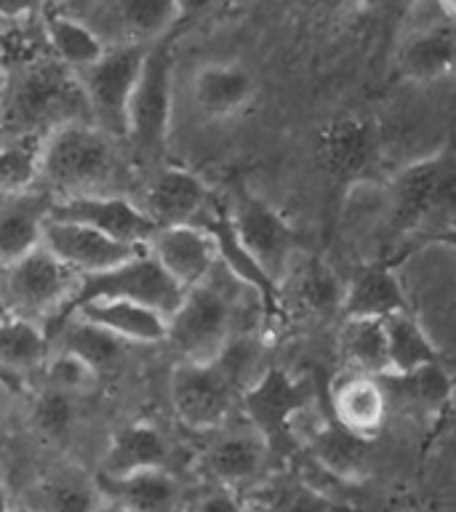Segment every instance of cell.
<instances>
[{
  "mask_svg": "<svg viewBox=\"0 0 456 512\" xmlns=\"http://www.w3.org/2000/svg\"><path fill=\"white\" fill-rule=\"evenodd\" d=\"M120 176L118 142L91 123H64L43 136L38 184L54 200L115 195Z\"/></svg>",
  "mask_w": 456,
  "mask_h": 512,
  "instance_id": "cell-1",
  "label": "cell"
},
{
  "mask_svg": "<svg viewBox=\"0 0 456 512\" xmlns=\"http://www.w3.org/2000/svg\"><path fill=\"white\" fill-rule=\"evenodd\" d=\"M8 120L27 131L30 139L38 131L46 136L64 123H91L78 75L54 56L22 67L8 83Z\"/></svg>",
  "mask_w": 456,
  "mask_h": 512,
  "instance_id": "cell-2",
  "label": "cell"
},
{
  "mask_svg": "<svg viewBox=\"0 0 456 512\" xmlns=\"http://www.w3.org/2000/svg\"><path fill=\"white\" fill-rule=\"evenodd\" d=\"M232 328L235 302L230 283L222 286L211 272L203 283L184 291L179 307L166 318V342L182 363H214L232 342Z\"/></svg>",
  "mask_w": 456,
  "mask_h": 512,
  "instance_id": "cell-3",
  "label": "cell"
},
{
  "mask_svg": "<svg viewBox=\"0 0 456 512\" xmlns=\"http://www.w3.org/2000/svg\"><path fill=\"white\" fill-rule=\"evenodd\" d=\"M182 294V288L160 270L158 262L147 251H142V254H136L134 259L118 264L112 270L78 278V288L70 296V302L64 304L59 315L48 320V326H43V331L48 336L62 320L70 318L72 312L94 302L142 304V307H150V310L160 312L163 318H168L182 302Z\"/></svg>",
  "mask_w": 456,
  "mask_h": 512,
  "instance_id": "cell-4",
  "label": "cell"
},
{
  "mask_svg": "<svg viewBox=\"0 0 456 512\" xmlns=\"http://www.w3.org/2000/svg\"><path fill=\"white\" fill-rule=\"evenodd\" d=\"M227 219L238 238L240 248L251 256V262L270 278L272 286H283L288 267L299 251V235L275 208L246 184H238L232 192Z\"/></svg>",
  "mask_w": 456,
  "mask_h": 512,
  "instance_id": "cell-5",
  "label": "cell"
},
{
  "mask_svg": "<svg viewBox=\"0 0 456 512\" xmlns=\"http://www.w3.org/2000/svg\"><path fill=\"white\" fill-rule=\"evenodd\" d=\"M150 46H107L99 62L86 67L78 75L83 88L91 126L120 142L126 139L128 102L134 94L136 80L142 75L144 56Z\"/></svg>",
  "mask_w": 456,
  "mask_h": 512,
  "instance_id": "cell-6",
  "label": "cell"
},
{
  "mask_svg": "<svg viewBox=\"0 0 456 512\" xmlns=\"http://www.w3.org/2000/svg\"><path fill=\"white\" fill-rule=\"evenodd\" d=\"M78 288V275L64 267L59 259L38 246L14 264L3 267L0 275V296L14 318L38 323L59 315L64 304Z\"/></svg>",
  "mask_w": 456,
  "mask_h": 512,
  "instance_id": "cell-7",
  "label": "cell"
},
{
  "mask_svg": "<svg viewBox=\"0 0 456 512\" xmlns=\"http://www.w3.org/2000/svg\"><path fill=\"white\" fill-rule=\"evenodd\" d=\"M174 62L166 46H150L144 56L142 75L136 80L128 102L126 139L147 160L160 158L166 150L174 110Z\"/></svg>",
  "mask_w": 456,
  "mask_h": 512,
  "instance_id": "cell-8",
  "label": "cell"
},
{
  "mask_svg": "<svg viewBox=\"0 0 456 512\" xmlns=\"http://www.w3.org/2000/svg\"><path fill=\"white\" fill-rule=\"evenodd\" d=\"M451 192H454V160L448 147L400 168L398 176L392 179L390 198H387L390 232L408 235L411 230H419L427 219H432V214L451 206Z\"/></svg>",
  "mask_w": 456,
  "mask_h": 512,
  "instance_id": "cell-9",
  "label": "cell"
},
{
  "mask_svg": "<svg viewBox=\"0 0 456 512\" xmlns=\"http://www.w3.org/2000/svg\"><path fill=\"white\" fill-rule=\"evenodd\" d=\"M315 387L310 382H296L280 368H267L246 392L243 406L270 454H283L294 443V422L310 406Z\"/></svg>",
  "mask_w": 456,
  "mask_h": 512,
  "instance_id": "cell-10",
  "label": "cell"
},
{
  "mask_svg": "<svg viewBox=\"0 0 456 512\" xmlns=\"http://www.w3.org/2000/svg\"><path fill=\"white\" fill-rule=\"evenodd\" d=\"M238 384L219 363H179L171 374V406L190 430H216L230 416Z\"/></svg>",
  "mask_w": 456,
  "mask_h": 512,
  "instance_id": "cell-11",
  "label": "cell"
},
{
  "mask_svg": "<svg viewBox=\"0 0 456 512\" xmlns=\"http://www.w3.org/2000/svg\"><path fill=\"white\" fill-rule=\"evenodd\" d=\"M48 219L72 222L99 232L123 246L147 248L158 227L142 214V208L126 195H86V198L54 200Z\"/></svg>",
  "mask_w": 456,
  "mask_h": 512,
  "instance_id": "cell-12",
  "label": "cell"
},
{
  "mask_svg": "<svg viewBox=\"0 0 456 512\" xmlns=\"http://www.w3.org/2000/svg\"><path fill=\"white\" fill-rule=\"evenodd\" d=\"M40 246L46 248L54 259H59L64 267H70L78 278L112 270V267H118V264L134 259L136 254L147 251V248L123 246V243L104 238L99 232L88 230V227L59 222V219H46L43 235H40Z\"/></svg>",
  "mask_w": 456,
  "mask_h": 512,
  "instance_id": "cell-13",
  "label": "cell"
},
{
  "mask_svg": "<svg viewBox=\"0 0 456 512\" xmlns=\"http://www.w3.org/2000/svg\"><path fill=\"white\" fill-rule=\"evenodd\" d=\"M379 152V136L374 123L358 115H344L331 120L318 134V160L336 184L360 182L374 166Z\"/></svg>",
  "mask_w": 456,
  "mask_h": 512,
  "instance_id": "cell-14",
  "label": "cell"
},
{
  "mask_svg": "<svg viewBox=\"0 0 456 512\" xmlns=\"http://www.w3.org/2000/svg\"><path fill=\"white\" fill-rule=\"evenodd\" d=\"M147 254L182 291L203 283L219 264L214 240L198 224L160 227L147 243Z\"/></svg>",
  "mask_w": 456,
  "mask_h": 512,
  "instance_id": "cell-15",
  "label": "cell"
},
{
  "mask_svg": "<svg viewBox=\"0 0 456 512\" xmlns=\"http://www.w3.org/2000/svg\"><path fill=\"white\" fill-rule=\"evenodd\" d=\"M208 200H211L208 187L192 171L163 168L144 190L142 203H136V206L142 208V214L160 230V227L198 224Z\"/></svg>",
  "mask_w": 456,
  "mask_h": 512,
  "instance_id": "cell-16",
  "label": "cell"
},
{
  "mask_svg": "<svg viewBox=\"0 0 456 512\" xmlns=\"http://www.w3.org/2000/svg\"><path fill=\"white\" fill-rule=\"evenodd\" d=\"M328 406H331V419L342 430L355 438L371 440V435H376L384 422L387 395L379 379L344 371L328 387Z\"/></svg>",
  "mask_w": 456,
  "mask_h": 512,
  "instance_id": "cell-17",
  "label": "cell"
},
{
  "mask_svg": "<svg viewBox=\"0 0 456 512\" xmlns=\"http://www.w3.org/2000/svg\"><path fill=\"white\" fill-rule=\"evenodd\" d=\"M254 96L256 78L243 64H206L192 78V102L206 118H235L246 107H251Z\"/></svg>",
  "mask_w": 456,
  "mask_h": 512,
  "instance_id": "cell-18",
  "label": "cell"
},
{
  "mask_svg": "<svg viewBox=\"0 0 456 512\" xmlns=\"http://www.w3.org/2000/svg\"><path fill=\"white\" fill-rule=\"evenodd\" d=\"M54 208V195L43 187H32L19 195H8L0 206V267L14 264L40 246L43 224Z\"/></svg>",
  "mask_w": 456,
  "mask_h": 512,
  "instance_id": "cell-19",
  "label": "cell"
},
{
  "mask_svg": "<svg viewBox=\"0 0 456 512\" xmlns=\"http://www.w3.org/2000/svg\"><path fill=\"white\" fill-rule=\"evenodd\" d=\"M406 310H411L406 291L387 264H363L344 280V318L384 320Z\"/></svg>",
  "mask_w": 456,
  "mask_h": 512,
  "instance_id": "cell-20",
  "label": "cell"
},
{
  "mask_svg": "<svg viewBox=\"0 0 456 512\" xmlns=\"http://www.w3.org/2000/svg\"><path fill=\"white\" fill-rule=\"evenodd\" d=\"M403 78L414 83H435L454 70V24L451 19H432L416 27L398 51Z\"/></svg>",
  "mask_w": 456,
  "mask_h": 512,
  "instance_id": "cell-21",
  "label": "cell"
},
{
  "mask_svg": "<svg viewBox=\"0 0 456 512\" xmlns=\"http://www.w3.org/2000/svg\"><path fill=\"white\" fill-rule=\"evenodd\" d=\"M150 470H168V443L152 424L136 422L112 438L96 475L115 480Z\"/></svg>",
  "mask_w": 456,
  "mask_h": 512,
  "instance_id": "cell-22",
  "label": "cell"
},
{
  "mask_svg": "<svg viewBox=\"0 0 456 512\" xmlns=\"http://www.w3.org/2000/svg\"><path fill=\"white\" fill-rule=\"evenodd\" d=\"M96 478L104 502L126 512H174L179 504V480L168 470L136 472L128 478Z\"/></svg>",
  "mask_w": 456,
  "mask_h": 512,
  "instance_id": "cell-23",
  "label": "cell"
},
{
  "mask_svg": "<svg viewBox=\"0 0 456 512\" xmlns=\"http://www.w3.org/2000/svg\"><path fill=\"white\" fill-rule=\"evenodd\" d=\"M96 478L80 470H56L32 483L16 510L24 512H96L102 507Z\"/></svg>",
  "mask_w": 456,
  "mask_h": 512,
  "instance_id": "cell-24",
  "label": "cell"
},
{
  "mask_svg": "<svg viewBox=\"0 0 456 512\" xmlns=\"http://www.w3.org/2000/svg\"><path fill=\"white\" fill-rule=\"evenodd\" d=\"M270 448L251 427L248 432H224L206 448L203 467L222 486H238L254 480L267 464Z\"/></svg>",
  "mask_w": 456,
  "mask_h": 512,
  "instance_id": "cell-25",
  "label": "cell"
},
{
  "mask_svg": "<svg viewBox=\"0 0 456 512\" xmlns=\"http://www.w3.org/2000/svg\"><path fill=\"white\" fill-rule=\"evenodd\" d=\"M286 286L291 288V299L299 310L318 318H331L342 312L344 280L336 275L334 267H328L318 256H307L302 262L288 267Z\"/></svg>",
  "mask_w": 456,
  "mask_h": 512,
  "instance_id": "cell-26",
  "label": "cell"
},
{
  "mask_svg": "<svg viewBox=\"0 0 456 512\" xmlns=\"http://www.w3.org/2000/svg\"><path fill=\"white\" fill-rule=\"evenodd\" d=\"M72 315L110 331L120 342L155 344L166 342V318L160 312L131 302H94L80 307Z\"/></svg>",
  "mask_w": 456,
  "mask_h": 512,
  "instance_id": "cell-27",
  "label": "cell"
},
{
  "mask_svg": "<svg viewBox=\"0 0 456 512\" xmlns=\"http://www.w3.org/2000/svg\"><path fill=\"white\" fill-rule=\"evenodd\" d=\"M339 355L350 374L384 379L390 376V355L384 323L376 318H344L339 328Z\"/></svg>",
  "mask_w": 456,
  "mask_h": 512,
  "instance_id": "cell-28",
  "label": "cell"
},
{
  "mask_svg": "<svg viewBox=\"0 0 456 512\" xmlns=\"http://www.w3.org/2000/svg\"><path fill=\"white\" fill-rule=\"evenodd\" d=\"M382 323L387 336V355H390V376H408L419 368L440 363L438 344L414 312H395Z\"/></svg>",
  "mask_w": 456,
  "mask_h": 512,
  "instance_id": "cell-29",
  "label": "cell"
},
{
  "mask_svg": "<svg viewBox=\"0 0 456 512\" xmlns=\"http://www.w3.org/2000/svg\"><path fill=\"white\" fill-rule=\"evenodd\" d=\"M48 344H56V350L80 358L96 376L104 368L118 366V360L123 358V350H126V342H120L118 336H112L110 331H104L78 315L62 320L48 334Z\"/></svg>",
  "mask_w": 456,
  "mask_h": 512,
  "instance_id": "cell-30",
  "label": "cell"
},
{
  "mask_svg": "<svg viewBox=\"0 0 456 512\" xmlns=\"http://www.w3.org/2000/svg\"><path fill=\"white\" fill-rule=\"evenodd\" d=\"M96 14L118 24L126 46H144L147 40L160 38L163 32L171 30L182 19L184 6L171 0H144V3H112L99 8Z\"/></svg>",
  "mask_w": 456,
  "mask_h": 512,
  "instance_id": "cell-31",
  "label": "cell"
},
{
  "mask_svg": "<svg viewBox=\"0 0 456 512\" xmlns=\"http://www.w3.org/2000/svg\"><path fill=\"white\" fill-rule=\"evenodd\" d=\"M46 30L54 59L70 72H83L99 62L107 51L102 38L80 16L67 14V11H51L46 19Z\"/></svg>",
  "mask_w": 456,
  "mask_h": 512,
  "instance_id": "cell-32",
  "label": "cell"
},
{
  "mask_svg": "<svg viewBox=\"0 0 456 512\" xmlns=\"http://www.w3.org/2000/svg\"><path fill=\"white\" fill-rule=\"evenodd\" d=\"M312 459L339 480H355L366 472L368 440L342 430L334 419H326L310 438Z\"/></svg>",
  "mask_w": 456,
  "mask_h": 512,
  "instance_id": "cell-33",
  "label": "cell"
},
{
  "mask_svg": "<svg viewBox=\"0 0 456 512\" xmlns=\"http://www.w3.org/2000/svg\"><path fill=\"white\" fill-rule=\"evenodd\" d=\"M51 344L43 326L24 318H11L0 323V368L24 382V376L46 366Z\"/></svg>",
  "mask_w": 456,
  "mask_h": 512,
  "instance_id": "cell-34",
  "label": "cell"
},
{
  "mask_svg": "<svg viewBox=\"0 0 456 512\" xmlns=\"http://www.w3.org/2000/svg\"><path fill=\"white\" fill-rule=\"evenodd\" d=\"M43 139L22 136L16 142L0 147V192L19 195L38 184V160Z\"/></svg>",
  "mask_w": 456,
  "mask_h": 512,
  "instance_id": "cell-35",
  "label": "cell"
},
{
  "mask_svg": "<svg viewBox=\"0 0 456 512\" xmlns=\"http://www.w3.org/2000/svg\"><path fill=\"white\" fill-rule=\"evenodd\" d=\"M32 419L38 424V430L48 435V438H64L70 432L72 422H75V400H72L70 392L48 387L35 400Z\"/></svg>",
  "mask_w": 456,
  "mask_h": 512,
  "instance_id": "cell-36",
  "label": "cell"
},
{
  "mask_svg": "<svg viewBox=\"0 0 456 512\" xmlns=\"http://www.w3.org/2000/svg\"><path fill=\"white\" fill-rule=\"evenodd\" d=\"M400 382L408 384V392L414 395L422 406L440 408L446 406L451 398V379H448L443 363H432L408 376H395Z\"/></svg>",
  "mask_w": 456,
  "mask_h": 512,
  "instance_id": "cell-37",
  "label": "cell"
},
{
  "mask_svg": "<svg viewBox=\"0 0 456 512\" xmlns=\"http://www.w3.org/2000/svg\"><path fill=\"white\" fill-rule=\"evenodd\" d=\"M46 374L54 390L70 392V395L78 390H86V387L96 382V374L83 360L62 350H54V355H48Z\"/></svg>",
  "mask_w": 456,
  "mask_h": 512,
  "instance_id": "cell-38",
  "label": "cell"
},
{
  "mask_svg": "<svg viewBox=\"0 0 456 512\" xmlns=\"http://www.w3.org/2000/svg\"><path fill=\"white\" fill-rule=\"evenodd\" d=\"M270 512H342L334 499H328L323 491L304 483L286 486L275 494L270 504Z\"/></svg>",
  "mask_w": 456,
  "mask_h": 512,
  "instance_id": "cell-39",
  "label": "cell"
},
{
  "mask_svg": "<svg viewBox=\"0 0 456 512\" xmlns=\"http://www.w3.org/2000/svg\"><path fill=\"white\" fill-rule=\"evenodd\" d=\"M195 512H243V504L232 491L219 488L214 494H206L195 504Z\"/></svg>",
  "mask_w": 456,
  "mask_h": 512,
  "instance_id": "cell-40",
  "label": "cell"
},
{
  "mask_svg": "<svg viewBox=\"0 0 456 512\" xmlns=\"http://www.w3.org/2000/svg\"><path fill=\"white\" fill-rule=\"evenodd\" d=\"M32 6H27V3H0V16H8V19H16V16H24L30 14Z\"/></svg>",
  "mask_w": 456,
  "mask_h": 512,
  "instance_id": "cell-41",
  "label": "cell"
},
{
  "mask_svg": "<svg viewBox=\"0 0 456 512\" xmlns=\"http://www.w3.org/2000/svg\"><path fill=\"white\" fill-rule=\"evenodd\" d=\"M0 384H3V387H8V390H14V392H22V387H24V382L14 379V376L8 374V371H3V368H0Z\"/></svg>",
  "mask_w": 456,
  "mask_h": 512,
  "instance_id": "cell-42",
  "label": "cell"
},
{
  "mask_svg": "<svg viewBox=\"0 0 456 512\" xmlns=\"http://www.w3.org/2000/svg\"><path fill=\"white\" fill-rule=\"evenodd\" d=\"M0 512H14V504H11V499H8L6 488L0 486Z\"/></svg>",
  "mask_w": 456,
  "mask_h": 512,
  "instance_id": "cell-43",
  "label": "cell"
},
{
  "mask_svg": "<svg viewBox=\"0 0 456 512\" xmlns=\"http://www.w3.org/2000/svg\"><path fill=\"white\" fill-rule=\"evenodd\" d=\"M8 318H11V312H8L6 302H3V296H0V323H3V320H8Z\"/></svg>",
  "mask_w": 456,
  "mask_h": 512,
  "instance_id": "cell-44",
  "label": "cell"
},
{
  "mask_svg": "<svg viewBox=\"0 0 456 512\" xmlns=\"http://www.w3.org/2000/svg\"><path fill=\"white\" fill-rule=\"evenodd\" d=\"M96 512H126V510H120V507H115V504L110 502H102V507H99Z\"/></svg>",
  "mask_w": 456,
  "mask_h": 512,
  "instance_id": "cell-45",
  "label": "cell"
},
{
  "mask_svg": "<svg viewBox=\"0 0 456 512\" xmlns=\"http://www.w3.org/2000/svg\"><path fill=\"white\" fill-rule=\"evenodd\" d=\"M14 512H24V510H16V507H14Z\"/></svg>",
  "mask_w": 456,
  "mask_h": 512,
  "instance_id": "cell-46",
  "label": "cell"
},
{
  "mask_svg": "<svg viewBox=\"0 0 456 512\" xmlns=\"http://www.w3.org/2000/svg\"><path fill=\"white\" fill-rule=\"evenodd\" d=\"M0 275H3V267H0Z\"/></svg>",
  "mask_w": 456,
  "mask_h": 512,
  "instance_id": "cell-47",
  "label": "cell"
}]
</instances>
